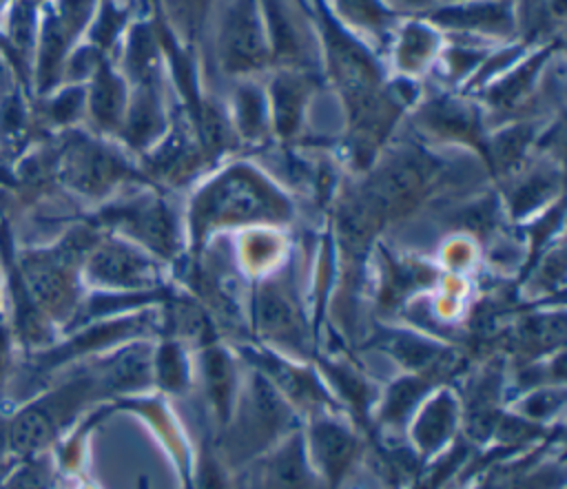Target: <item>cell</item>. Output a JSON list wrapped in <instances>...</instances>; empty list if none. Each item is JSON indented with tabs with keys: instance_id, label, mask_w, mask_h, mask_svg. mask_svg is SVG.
Masks as SVG:
<instances>
[{
	"instance_id": "6da1fadb",
	"label": "cell",
	"mask_w": 567,
	"mask_h": 489,
	"mask_svg": "<svg viewBox=\"0 0 567 489\" xmlns=\"http://www.w3.org/2000/svg\"><path fill=\"white\" fill-rule=\"evenodd\" d=\"M290 215L288 199L259 173L235 166L206 184L193 199V237L202 241L210 230L241 223H275Z\"/></svg>"
},
{
	"instance_id": "7a4b0ae2",
	"label": "cell",
	"mask_w": 567,
	"mask_h": 489,
	"mask_svg": "<svg viewBox=\"0 0 567 489\" xmlns=\"http://www.w3.org/2000/svg\"><path fill=\"white\" fill-rule=\"evenodd\" d=\"M104 396L95 367L75 372L60 385L38 394L24 403L4 427L11 454L20 458L42 454L62 438L64 429L78 420L89 403Z\"/></svg>"
},
{
	"instance_id": "3957f363",
	"label": "cell",
	"mask_w": 567,
	"mask_h": 489,
	"mask_svg": "<svg viewBox=\"0 0 567 489\" xmlns=\"http://www.w3.org/2000/svg\"><path fill=\"white\" fill-rule=\"evenodd\" d=\"M306 436L308 458L328 489H339L359 456V438L354 429L323 412H317Z\"/></svg>"
},
{
	"instance_id": "277c9868",
	"label": "cell",
	"mask_w": 567,
	"mask_h": 489,
	"mask_svg": "<svg viewBox=\"0 0 567 489\" xmlns=\"http://www.w3.org/2000/svg\"><path fill=\"white\" fill-rule=\"evenodd\" d=\"M84 277L109 290H135L153 285L151 261L128 243L104 239L95 241L82 259Z\"/></svg>"
},
{
	"instance_id": "5b68a950",
	"label": "cell",
	"mask_w": 567,
	"mask_h": 489,
	"mask_svg": "<svg viewBox=\"0 0 567 489\" xmlns=\"http://www.w3.org/2000/svg\"><path fill=\"white\" fill-rule=\"evenodd\" d=\"M252 319L261 336L295 354H303V316L288 285L279 281H266L255 294Z\"/></svg>"
},
{
	"instance_id": "8992f818",
	"label": "cell",
	"mask_w": 567,
	"mask_h": 489,
	"mask_svg": "<svg viewBox=\"0 0 567 489\" xmlns=\"http://www.w3.org/2000/svg\"><path fill=\"white\" fill-rule=\"evenodd\" d=\"M126 164L95 142L73 144L60 159V177L78 193L97 197L126 179Z\"/></svg>"
},
{
	"instance_id": "52a82bcc",
	"label": "cell",
	"mask_w": 567,
	"mask_h": 489,
	"mask_svg": "<svg viewBox=\"0 0 567 489\" xmlns=\"http://www.w3.org/2000/svg\"><path fill=\"white\" fill-rule=\"evenodd\" d=\"M219 38L228 71H250L266 62V38L255 0H235L228 7Z\"/></svg>"
},
{
	"instance_id": "ba28073f",
	"label": "cell",
	"mask_w": 567,
	"mask_h": 489,
	"mask_svg": "<svg viewBox=\"0 0 567 489\" xmlns=\"http://www.w3.org/2000/svg\"><path fill=\"white\" fill-rule=\"evenodd\" d=\"M461 407V398L450 387L430 392L421 400L410 427V438L419 458H430L452 443L458 425L463 423Z\"/></svg>"
},
{
	"instance_id": "9c48e42d",
	"label": "cell",
	"mask_w": 567,
	"mask_h": 489,
	"mask_svg": "<svg viewBox=\"0 0 567 489\" xmlns=\"http://www.w3.org/2000/svg\"><path fill=\"white\" fill-rule=\"evenodd\" d=\"M261 487L264 489H328L315 471L306 436L301 429H292L277 445H272L261 460Z\"/></svg>"
},
{
	"instance_id": "30bf717a",
	"label": "cell",
	"mask_w": 567,
	"mask_h": 489,
	"mask_svg": "<svg viewBox=\"0 0 567 489\" xmlns=\"http://www.w3.org/2000/svg\"><path fill=\"white\" fill-rule=\"evenodd\" d=\"M104 221L120 226L140 243L159 254L175 250V223L168 208L159 199H133L104 215Z\"/></svg>"
},
{
	"instance_id": "8fae6325",
	"label": "cell",
	"mask_w": 567,
	"mask_h": 489,
	"mask_svg": "<svg viewBox=\"0 0 567 489\" xmlns=\"http://www.w3.org/2000/svg\"><path fill=\"white\" fill-rule=\"evenodd\" d=\"M202 378H204V387H206V396L213 407V414L219 427L226 429L230 423L233 409L237 405V392H239V376L226 350L213 343H208V347L202 350Z\"/></svg>"
},
{
	"instance_id": "7c38bea8",
	"label": "cell",
	"mask_w": 567,
	"mask_h": 489,
	"mask_svg": "<svg viewBox=\"0 0 567 489\" xmlns=\"http://www.w3.org/2000/svg\"><path fill=\"white\" fill-rule=\"evenodd\" d=\"M434 385V381L421 374H405L396 378L379 400V423L385 427H403Z\"/></svg>"
},
{
	"instance_id": "4fadbf2b",
	"label": "cell",
	"mask_w": 567,
	"mask_h": 489,
	"mask_svg": "<svg viewBox=\"0 0 567 489\" xmlns=\"http://www.w3.org/2000/svg\"><path fill=\"white\" fill-rule=\"evenodd\" d=\"M434 18L450 27L478 31H501L509 27V9L505 2H467L461 7L441 9Z\"/></svg>"
},
{
	"instance_id": "5bb4252c",
	"label": "cell",
	"mask_w": 567,
	"mask_h": 489,
	"mask_svg": "<svg viewBox=\"0 0 567 489\" xmlns=\"http://www.w3.org/2000/svg\"><path fill=\"white\" fill-rule=\"evenodd\" d=\"M190 363L177 341H164L153 354V383L171 394H182L190 385Z\"/></svg>"
},
{
	"instance_id": "9a60e30c",
	"label": "cell",
	"mask_w": 567,
	"mask_h": 489,
	"mask_svg": "<svg viewBox=\"0 0 567 489\" xmlns=\"http://www.w3.org/2000/svg\"><path fill=\"white\" fill-rule=\"evenodd\" d=\"M122 108H124L122 82L109 71V66H100L95 82H93V91H91L93 117L104 128H113L120 124Z\"/></svg>"
},
{
	"instance_id": "2e32d148",
	"label": "cell",
	"mask_w": 567,
	"mask_h": 489,
	"mask_svg": "<svg viewBox=\"0 0 567 489\" xmlns=\"http://www.w3.org/2000/svg\"><path fill=\"white\" fill-rule=\"evenodd\" d=\"M326 374L339 387V394L352 407V412L357 416L365 418V414L374 400V392H372L370 383L359 372H354L346 365H339V363H326Z\"/></svg>"
},
{
	"instance_id": "e0dca14e",
	"label": "cell",
	"mask_w": 567,
	"mask_h": 489,
	"mask_svg": "<svg viewBox=\"0 0 567 489\" xmlns=\"http://www.w3.org/2000/svg\"><path fill=\"white\" fill-rule=\"evenodd\" d=\"M565 403V392L563 385L549 387V385H540L538 389H529L523 398H520V414L523 418L540 425V420L551 418Z\"/></svg>"
},
{
	"instance_id": "ac0fdd59",
	"label": "cell",
	"mask_w": 567,
	"mask_h": 489,
	"mask_svg": "<svg viewBox=\"0 0 567 489\" xmlns=\"http://www.w3.org/2000/svg\"><path fill=\"white\" fill-rule=\"evenodd\" d=\"M434 44H436V40H434L430 29H425L421 24H410L403 31V38H401V44H399L401 66L408 71V69H414V66L427 62L432 51H434Z\"/></svg>"
},
{
	"instance_id": "d6986e66",
	"label": "cell",
	"mask_w": 567,
	"mask_h": 489,
	"mask_svg": "<svg viewBox=\"0 0 567 489\" xmlns=\"http://www.w3.org/2000/svg\"><path fill=\"white\" fill-rule=\"evenodd\" d=\"M44 458L42 454L27 456V462L7 480V489H49L51 469Z\"/></svg>"
},
{
	"instance_id": "ffe728a7",
	"label": "cell",
	"mask_w": 567,
	"mask_h": 489,
	"mask_svg": "<svg viewBox=\"0 0 567 489\" xmlns=\"http://www.w3.org/2000/svg\"><path fill=\"white\" fill-rule=\"evenodd\" d=\"M341 13L357 22L359 27L368 29H379L381 24L388 22L390 13L381 4V0H337Z\"/></svg>"
},
{
	"instance_id": "44dd1931",
	"label": "cell",
	"mask_w": 567,
	"mask_h": 489,
	"mask_svg": "<svg viewBox=\"0 0 567 489\" xmlns=\"http://www.w3.org/2000/svg\"><path fill=\"white\" fill-rule=\"evenodd\" d=\"M11 343H13L11 330L0 323V387L4 385L11 370Z\"/></svg>"
},
{
	"instance_id": "7402d4cb",
	"label": "cell",
	"mask_w": 567,
	"mask_h": 489,
	"mask_svg": "<svg viewBox=\"0 0 567 489\" xmlns=\"http://www.w3.org/2000/svg\"><path fill=\"white\" fill-rule=\"evenodd\" d=\"M173 2L175 7H179V11L188 22H195L197 18H202V11L206 7V0H173Z\"/></svg>"
},
{
	"instance_id": "603a6c76",
	"label": "cell",
	"mask_w": 567,
	"mask_h": 489,
	"mask_svg": "<svg viewBox=\"0 0 567 489\" xmlns=\"http://www.w3.org/2000/svg\"><path fill=\"white\" fill-rule=\"evenodd\" d=\"M401 2H405V4H410V7H425V4H430L432 0H401Z\"/></svg>"
},
{
	"instance_id": "cb8c5ba5",
	"label": "cell",
	"mask_w": 567,
	"mask_h": 489,
	"mask_svg": "<svg viewBox=\"0 0 567 489\" xmlns=\"http://www.w3.org/2000/svg\"><path fill=\"white\" fill-rule=\"evenodd\" d=\"M140 489H148V485H146V480H144V478L140 480Z\"/></svg>"
}]
</instances>
